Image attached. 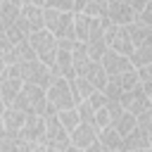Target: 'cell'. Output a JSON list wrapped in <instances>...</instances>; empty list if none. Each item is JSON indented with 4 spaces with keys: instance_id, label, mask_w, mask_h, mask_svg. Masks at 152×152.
<instances>
[{
    "instance_id": "1",
    "label": "cell",
    "mask_w": 152,
    "mask_h": 152,
    "mask_svg": "<svg viewBox=\"0 0 152 152\" xmlns=\"http://www.w3.org/2000/svg\"><path fill=\"white\" fill-rule=\"evenodd\" d=\"M24 114H45V107H48V95H45V88L40 86H33V83H24L19 95L14 97V102L10 104Z\"/></svg>"
},
{
    "instance_id": "2",
    "label": "cell",
    "mask_w": 152,
    "mask_h": 152,
    "mask_svg": "<svg viewBox=\"0 0 152 152\" xmlns=\"http://www.w3.org/2000/svg\"><path fill=\"white\" fill-rule=\"evenodd\" d=\"M45 95H48V102H50V104H52L57 112L76 107V97H74V90H71V83H69V78L55 76V78H52V83L48 86Z\"/></svg>"
},
{
    "instance_id": "3",
    "label": "cell",
    "mask_w": 152,
    "mask_h": 152,
    "mask_svg": "<svg viewBox=\"0 0 152 152\" xmlns=\"http://www.w3.org/2000/svg\"><path fill=\"white\" fill-rule=\"evenodd\" d=\"M19 74H21L24 83H33V86H40V88H45V90H48V86H50L52 78H55L50 64L40 62L38 57H36V59H28V62H21V64H19Z\"/></svg>"
},
{
    "instance_id": "4",
    "label": "cell",
    "mask_w": 152,
    "mask_h": 152,
    "mask_svg": "<svg viewBox=\"0 0 152 152\" xmlns=\"http://www.w3.org/2000/svg\"><path fill=\"white\" fill-rule=\"evenodd\" d=\"M28 43H31V48L36 50V57H38L40 62H45V64L52 66V62H55V57H57V36L50 33L48 28H40V31H33V33L28 36Z\"/></svg>"
},
{
    "instance_id": "5",
    "label": "cell",
    "mask_w": 152,
    "mask_h": 152,
    "mask_svg": "<svg viewBox=\"0 0 152 152\" xmlns=\"http://www.w3.org/2000/svg\"><path fill=\"white\" fill-rule=\"evenodd\" d=\"M45 28L57 38H76L74 33V12H59L45 7Z\"/></svg>"
},
{
    "instance_id": "6",
    "label": "cell",
    "mask_w": 152,
    "mask_h": 152,
    "mask_svg": "<svg viewBox=\"0 0 152 152\" xmlns=\"http://www.w3.org/2000/svg\"><path fill=\"white\" fill-rule=\"evenodd\" d=\"M21 86H24V78H21V74H19V64H7L5 71H2V76H0V97H2V102H5L7 107H10V104L14 102V97L19 95Z\"/></svg>"
},
{
    "instance_id": "7",
    "label": "cell",
    "mask_w": 152,
    "mask_h": 152,
    "mask_svg": "<svg viewBox=\"0 0 152 152\" xmlns=\"http://www.w3.org/2000/svg\"><path fill=\"white\" fill-rule=\"evenodd\" d=\"M104 40H107V48H109V50L121 52V55H126V57L133 55V43H131V36H128V28H126V26L109 24L107 31H104Z\"/></svg>"
},
{
    "instance_id": "8",
    "label": "cell",
    "mask_w": 152,
    "mask_h": 152,
    "mask_svg": "<svg viewBox=\"0 0 152 152\" xmlns=\"http://www.w3.org/2000/svg\"><path fill=\"white\" fill-rule=\"evenodd\" d=\"M121 107L126 109V112H131V114H142L145 109H150L152 107V102H150V95H147V90L138 83L135 88H131V90H126L124 95H121Z\"/></svg>"
},
{
    "instance_id": "9",
    "label": "cell",
    "mask_w": 152,
    "mask_h": 152,
    "mask_svg": "<svg viewBox=\"0 0 152 152\" xmlns=\"http://www.w3.org/2000/svg\"><path fill=\"white\" fill-rule=\"evenodd\" d=\"M17 138L31 140V142H45V116L40 114H26V121Z\"/></svg>"
},
{
    "instance_id": "10",
    "label": "cell",
    "mask_w": 152,
    "mask_h": 152,
    "mask_svg": "<svg viewBox=\"0 0 152 152\" xmlns=\"http://www.w3.org/2000/svg\"><path fill=\"white\" fill-rule=\"evenodd\" d=\"M100 62H102L107 76H119V74H124V71L135 69L133 62H131V57H126V55H121V52H114V50H109V48H107V52L102 55Z\"/></svg>"
},
{
    "instance_id": "11",
    "label": "cell",
    "mask_w": 152,
    "mask_h": 152,
    "mask_svg": "<svg viewBox=\"0 0 152 152\" xmlns=\"http://www.w3.org/2000/svg\"><path fill=\"white\" fill-rule=\"evenodd\" d=\"M135 10L131 5H126L124 0H109V12H107V19L116 26H128L135 21Z\"/></svg>"
},
{
    "instance_id": "12",
    "label": "cell",
    "mask_w": 152,
    "mask_h": 152,
    "mask_svg": "<svg viewBox=\"0 0 152 152\" xmlns=\"http://www.w3.org/2000/svg\"><path fill=\"white\" fill-rule=\"evenodd\" d=\"M97 135H100V128H97L95 124L81 121V124L71 131V145H76V147H81V150H86L90 142H95V140H97Z\"/></svg>"
},
{
    "instance_id": "13",
    "label": "cell",
    "mask_w": 152,
    "mask_h": 152,
    "mask_svg": "<svg viewBox=\"0 0 152 152\" xmlns=\"http://www.w3.org/2000/svg\"><path fill=\"white\" fill-rule=\"evenodd\" d=\"M52 74L55 76H62V78H74L76 76V69H74V57H71V50H64V48H57V57L52 62Z\"/></svg>"
},
{
    "instance_id": "14",
    "label": "cell",
    "mask_w": 152,
    "mask_h": 152,
    "mask_svg": "<svg viewBox=\"0 0 152 152\" xmlns=\"http://www.w3.org/2000/svg\"><path fill=\"white\" fill-rule=\"evenodd\" d=\"M0 57H2V62H5V64H21V62L36 59V50L31 48V43H28V38H26V40L17 43L12 50L0 52Z\"/></svg>"
},
{
    "instance_id": "15",
    "label": "cell",
    "mask_w": 152,
    "mask_h": 152,
    "mask_svg": "<svg viewBox=\"0 0 152 152\" xmlns=\"http://www.w3.org/2000/svg\"><path fill=\"white\" fill-rule=\"evenodd\" d=\"M21 19L26 21V26L33 31H40L45 28V7H38V5H24L21 7Z\"/></svg>"
},
{
    "instance_id": "16",
    "label": "cell",
    "mask_w": 152,
    "mask_h": 152,
    "mask_svg": "<svg viewBox=\"0 0 152 152\" xmlns=\"http://www.w3.org/2000/svg\"><path fill=\"white\" fill-rule=\"evenodd\" d=\"M0 119H2L5 128H7V135L17 138L19 131H21V126H24V121H26V114L19 112V109H14V107H5V112H2Z\"/></svg>"
},
{
    "instance_id": "17",
    "label": "cell",
    "mask_w": 152,
    "mask_h": 152,
    "mask_svg": "<svg viewBox=\"0 0 152 152\" xmlns=\"http://www.w3.org/2000/svg\"><path fill=\"white\" fill-rule=\"evenodd\" d=\"M93 24H95V17H88L86 12H74V33H76V40L86 43L90 38Z\"/></svg>"
},
{
    "instance_id": "18",
    "label": "cell",
    "mask_w": 152,
    "mask_h": 152,
    "mask_svg": "<svg viewBox=\"0 0 152 152\" xmlns=\"http://www.w3.org/2000/svg\"><path fill=\"white\" fill-rule=\"evenodd\" d=\"M142 147H150V135L142 128L135 126L131 133L124 135V152H135V150H142Z\"/></svg>"
},
{
    "instance_id": "19",
    "label": "cell",
    "mask_w": 152,
    "mask_h": 152,
    "mask_svg": "<svg viewBox=\"0 0 152 152\" xmlns=\"http://www.w3.org/2000/svg\"><path fill=\"white\" fill-rule=\"evenodd\" d=\"M100 142L107 147V150H112V152H124V135L109 124L107 128H100Z\"/></svg>"
},
{
    "instance_id": "20",
    "label": "cell",
    "mask_w": 152,
    "mask_h": 152,
    "mask_svg": "<svg viewBox=\"0 0 152 152\" xmlns=\"http://www.w3.org/2000/svg\"><path fill=\"white\" fill-rule=\"evenodd\" d=\"M83 76L97 88V90H104V86H107V81H109V76H107V71H104V66H102V62H97V59H93L90 64H88V69L83 71Z\"/></svg>"
},
{
    "instance_id": "21",
    "label": "cell",
    "mask_w": 152,
    "mask_h": 152,
    "mask_svg": "<svg viewBox=\"0 0 152 152\" xmlns=\"http://www.w3.org/2000/svg\"><path fill=\"white\" fill-rule=\"evenodd\" d=\"M69 83H71V90H74L76 104H81L83 100H88V97H90V95H93V93L97 90V88H95V86H93V83H90V81H88L86 76H74V78H71Z\"/></svg>"
},
{
    "instance_id": "22",
    "label": "cell",
    "mask_w": 152,
    "mask_h": 152,
    "mask_svg": "<svg viewBox=\"0 0 152 152\" xmlns=\"http://www.w3.org/2000/svg\"><path fill=\"white\" fill-rule=\"evenodd\" d=\"M71 57H74V69H76V76H83V71L88 69V64L93 62L90 55H88V45L86 43H76V48L71 50Z\"/></svg>"
},
{
    "instance_id": "23",
    "label": "cell",
    "mask_w": 152,
    "mask_h": 152,
    "mask_svg": "<svg viewBox=\"0 0 152 152\" xmlns=\"http://www.w3.org/2000/svg\"><path fill=\"white\" fill-rule=\"evenodd\" d=\"M131 62H133V66H135V69H138V66H145V64H152V38H150V40H145L142 45L133 48Z\"/></svg>"
},
{
    "instance_id": "24",
    "label": "cell",
    "mask_w": 152,
    "mask_h": 152,
    "mask_svg": "<svg viewBox=\"0 0 152 152\" xmlns=\"http://www.w3.org/2000/svg\"><path fill=\"white\" fill-rule=\"evenodd\" d=\"M109 78H114V83L126 93V90H131V88H135L138 83H140V78H138V69H131V71H124V74H119V76H109Z\"/></svg>"
},
{
    "instance_id": "25",
    "label": "cell",
    "mask_w": 152,
    "mask_h": 152,
    "mask_svg": "<svg viewBox=\"0 0 152 152\" xmlns=\"http://www.w3.org/2000/svg\"><path fill=\"white\" fill-rule=\"evenodd\" d=\"M112 126L121 133V135H126V133H131L135 126H138V121H135V114H131V112H124L121 116H116L114 121H112Z\"/></svg>"
},
{
    "instance_id": "26",
    "label": "cell",
    "mask_w": 152,
    "mask_h": 152,
    "mask_svg": "<svg viewBox=\"0 0 152 152\" xmlns=\"http://www.w3.org/2000/svg\"><path fill=\"white\" fill-rule=\"evenodd\" d=\"M57 116H59V121H62V126L69 131V135H71V131L81 124V116H78V112H76V107H71V109H62V112H57Z\"/></svg>"
},
{
    "instance_id": "27",
    "label": "cell",
    "mask_w": 152,
    "mask_h": 152,
    "mask_svg": "<svg viewBox=\"0 0 152 152\" xmlns=\"http://www.w3.org/2000/svg\"><path fill=\"white\" fill-rule=\"evenodd\" d=\"M83 12H86L88 17H95V19L107 17V12H109V0H90Z\"/></svg>"
},
{
    "instance_id": "28",
    "label": "cell",
    "mask_w": 152,
    "mask_h": 152,
    "mask_svg": "<svg viewBox=\"0 0 152 152\" xmlns=\"http://www.w3.org/2000/svg\"><path fill=\"white\" fill-rule=\"evenodd\" d=\"M76 112L81 116V121H88V124H95V109L90 107L88 100H83L81 104H76Z\"/></svg>"
},
{
    "instance_id": "29",
    "label": "cell",
    "mask_w": 152,
    "mask_h": 152,
    "mask_svg": "<svg viewBox=\"0 0 152 152\" xmlns=\"http://www.w3.org/2000/svg\"><path fill=\"white\" fill-rule=\"evenodd\" d=\"M135 121H138V128H142L147 135H152V107H150V109H145L142 114H138V116H135Z\"/></svg>"
},
{
    "instance_id": "30",
    "label": "cell",
    "mask_w": 152,
    "mask_h": 152,
    "mask_svg": "<svg viewBox=\"0 0 152 152\" xmlns=\"http://www.w3.org/2000/svg\"><path fill=\"white\" fill-rule=\"evenodd\" d=\"M112 121H114V119H112V114H109L107 104H104V107H100V109L95 112V126H97V128H107Z\"/></svg>"
},
{
    "instance_id": "31",
    "label": "cell",
    "mask_w": 152,
    "mask_h": 152,
    "mask_svg": "<svg viewBox=\"0 0 152 152\" xmlns=\"http://www.w3.org/2000/svg\"><path fill=\"white\" fill-rule=\"evenodd\" d=\"M138 78H140V86L145 90L152 88V64H145V66H138Z\"/></svg>"
},
{
    "instance_id": "32",
    "label": "cell",
    "mask_w": 152,
    "mask_h": 152,
    "mask_svg": "<svg viewBox=\"0 0 152 152\" xmlns=\"http://www.w3.org/2000/svg\"><path fill=\"white\" fill-rule=\"evenodd\" d=\"M45 7L59 12H74V0H45Z\"/></svg>"
},
{
    "instance_id": "33",
    "label": "cell",
    "mask_w": 152,
    "mask_h": 152,
    "mask_svg": "<svg viewBox=\"0 0 152 152\" xmlns=\"http://www.w3.org/2000/svg\"><path fill=\"white\" fill-rule=\"evenodd\" d=\"M107 100H109V97H107V95H104L102 90H95V93H93V95L88 97V102H90V107H93L95 112H97L100 107H104V104H107Z\"/></svg>"
},
{
    "instance_id": "34",
    "label": "cell",
    "mask_w": 152,
    "mask_h": 152,
    "mask_svg": "<svg viewBox=\"0 0 152 152\" xmlns=\"http://www.w3.org/2000/svg\"><path fill=\"white\" fill-rule=\"evenodd\" d=\"M0 152H19V147H17V138H12V135L0 138Z\"/></svg>"
},
{
    "instance_id": "35",
    "label": "cell",
    "mask_w": 152,
    "mask_h": 152,
    "mask_svg": "<svg viewBox=\"0 0 152 152\" xmlns=\"http://www.w3.org/2000/svg\"><path fill=\"white\" fill-rule=\"evenodd\" d=\"M135 21H140V24H147V26H152V2L142 10V12H138V17H135Z\"/></svg>"
},
{
    "instance_id": "36",
    "label": "cell",
    "mask_w": 152,
    "mask_h": 152,
    "mask_svg": "<svg viewBox=\"0 0 152 152\" xmlns=\"http://www.w3.org/2000/svg\"><path fill=\"white\" fill-rule=\"evenodd\" d=\"M12 48H14L12 38L7 36V31H2V33H0V52H7V50H12Z\"/></svg>"
},
{
    "instance_id": "37",
    "label": "cell",
    "mask_w": 152,
    "mask_h": 152,
    "mask_svg": "<svg viewBox=\"0 0 152 152\" xmlns=\"http://www.w3.org/2000/svg\"><path fill=\"white\" fill-rule=\"evenodd\" d=\"M124 2H126V5H131V7L135 10V14H138V12H142L152 0H124Z\"/></svg>"
},
{
    "instance_id": "38",
    "label": "cell",
    "mask_w": 152,
    "mask_h": 152,
    "mask_svg": "<svg viewBox=\"0 0 152 152\" xmlns=\"http://www.w3.org/2000/svg\"><path fill=\"white\" fill-rule=\"evenodd\" d=\"M104 150H107V147H104V145L100 142V138H97L95 142H90V145L86 147V152H104Z\"/></svg>"
},
{
    "instance_id": "39",
    "label": "cell",
    "mask_w": 152,
    "mask_h": 152,
    "mask_svg": "<svg viewBox=\"0 0 152 152\" xmlns=\"http://www.w3.org/2000/svg\"><path fill=\"white\" fill-rule=\"evenodd\" d=\"M88 2H90V0H74V12H83Z\"/></svg>"
},
{
    "instance_id": "40",
    "label": "cell",
    "mask_w": 152,
    "mask_h": 152,
    "mask_svg": "<svg viewBox=\"0 0 152 152\" xmlns=\"http://www.w3.org/2000/svg\"><path fill=\"white\" fill-rule=\"evenodd\" d=\"M64 152H86V150H81V147H76V145H69Z\"/></svg>"
},
{
    "instance_id": "41",
    "label": "cell",
    "mask_w": 152,
    "mask_h": 152,
    "mask_svg": "<svg viewBox=\"0 0 152 152\" xmlns=\"http://www.w3.org/2000/svg\"><path fill=\"white\" fill-rule=\"evenodd\" d=\"M7 28V21H5V17H2V12H0V33Z\"/></svg>"
},
{
    "instance_id": "42",
    "label": "cell",
    "mask_w": 152,
    "mask_h": 152,
    "mask_svg": "<svg viewBox=\"0 0 152 152\" xmlns=\"http://www.w3.org/2000/svg\"><path fill=\"white\" fill-rule=\"evenodd\" d=\"M7 135V128H5V124H2V119H0V138H5Z\"/></svg>"
},
{
    "instance_id": "43",
    "label": "cell",
    "mask_w": 152,
    "mask_h": 152,
    "mask_svg": "<svg viewBox=\"0 0 152 152\" xmlns=\"http://www.w3.org/2000/svg\"><path fill=\"white\" fill-rule=\"evenodd\" d=\"M5 66H7V64H5V62H2V57H0V76H2V71H5Z\"/></svg>"
},
{
    "instance_id": "44",
    "label": "cell",
    "mask_w": 152,
    "mask_h": 152,
    "mask_svg": "<svg viewBox=\"0 0 152 152\" xmlns=\"http://www.w3.org/2000/svg\"><path fill=\"white\" fill-rule=\"evenodd\" d=\"M5 107H7V104H5V102H2V97H0V116H2V112H5Z\"/></svg>"
},
{
    "instance_id": "45",
    "label": "cell",
    "mask_w": 152,
    "mask_h": 152,
    "mask_svg": "<svg viewBox=\"0 0 152 152\" xmlns=\"http://www.w3.org/2000/svg\"><path fill=\"white\" fill-rule=\"evenodd\" d=\"M135 152H152V147H142V150H135Z\"/></svg>"
},
{
    "instance_id": "46",
    "label": "cell",
    "mask_w": 152,
    "mask_h": 152,
    "mask_svg": "<svg viewBox=\"0 0 152 152\" xmlns=\"http://www.w3.org/2000/svg\"><path fill=\"white\" fill-rule=\"evenodd\" d=\"M150 147H152V135H150Z\"/></svg>"
},
{
    "instance_id": "47",
    "label": "cell",
    "mask_w": 152,
    "mask_h": 152,
    "mask_svg": "<svg viewBox=\"0 0 152 152\" xmlns=\"http://www.w3.org/2000/svg\"><path fill=\"white\" fill-rule=\"evenodd\" d=\"M104 152H112V150H104Z\"/></svg>"
},
{
    "instance_id": "48",
    "label": "cell",
    "mask_w": 152,
    "mask_h": 152,
    "mask_svg": "<svg viewBox=\"0 0 152 152\" xmlns=\"http://www.w3.org/2000/svg\"><path fill=\"white\" fill-rule=\"evenodd\" d=\"M0 5H2V0H0Z\"/></svg>"
}]
</instances>
